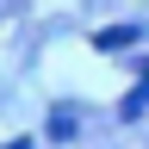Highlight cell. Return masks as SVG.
I'll use <instances>...</instances> for the list:
<instances>
[{
    "label": "cell",
    "instance_id": "obj_1",
    "mask_svg": "<svg viewBox=\"0 0 149 149\" xmlns=\"http://www.w3.org/2000/svg\"><path fill=\"white\" fill-rule=\"evenodd\" d=\"M143 112H149V68H143V81H137V87L124 93V106H118V118H143Z\"/></svg>",
    "mask_w": 149,
    "mask_h": 149
},
{
    "label": "cell",
    "instance_id": "obj_2",
    "mask_svg": "<svg viewBox=\"0 0 149 149\" xmlns=\"http://www.w3.org/2000/svg\"><path fill=\"white\" fill-rule=\"evenodd\" d=\"M137 37H143V25H118V31H100L93 44L100 50H124V44H137Z\"/></svg>",
    "mask_w": 149,
    "mask_h": 149
},
{
    "label": "cell",
    "instance_id": "obj_3",
    "mask_svg": "<svg viewBox=\"0 0 149 149\" xmlns=\"http://www.w3.org/2000/svg\"><path fill=\"white\" fill-rule=\"evenodd\" d=\"M50 137H74V112H62V106L50 112Z\"/></svg>",
    "mask_w": 149,
    "mask_h": 149
},
{
    "label": "cell",
    "instance_id": "obj_4",
    "mask_svg": "<svg viewBox=\"0 0 149 149\" xmlns=\"http://www.w3.org/2000/svg\"><path fill=\"white\" fill-rule=\"evenodd\" d=\"M0 149H31V143H25V137H13V143H0Z\"/></svg>",
    "mask_w": 149,
    "mask_h": 149
}]
</instances>
